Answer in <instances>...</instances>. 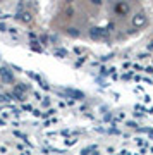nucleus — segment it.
<instances>
[{"instance_id":"nucleus-3","label":"nucleus","mask_w":153,"mask_h":155,"mask_svg":"<svg viewBox=\"0 0 153 155\" xmlns=\"http://www.w3.org/2000/svg\"><path fill=\"white\" fill-rule=\"evenodd\" d=\"M107 29H102V28H91V31H90V36L93 40H105L107 38Z\"/></svg>"},{"instance_id":"nucleus-2","label":"nucleus","mask_w":153,"mask_h":155,"mask_svg":"<svg viewBox=\"0 0 153 155\" xmlns=\"http://www.w3.org/2000/svg\"><path fill=\"white\" fill-rule=\"evenodd\" d=\"M146 22H148V17L145 16V12H138V14L132 16V24H134L136 28H141V26H145Z\"/></svg>"},{"instance_id":"nucleus-1","label":"nucleus","mask_w":153,"mask_h":155,"mask_svg":"<svg viewBox=\"0 0 153 155\" xmlns=\"http://www.w3.org/2000/svg\"><path fill=\"white\" fill-rule=\"evenodd\" d=\"M132 9L131 4H127V2H115L114 4V12L117 14V16H126V14H129Z\"/></svg>"}]
</instances>
